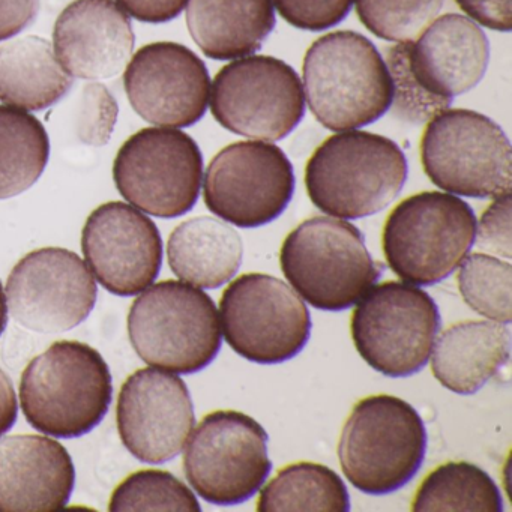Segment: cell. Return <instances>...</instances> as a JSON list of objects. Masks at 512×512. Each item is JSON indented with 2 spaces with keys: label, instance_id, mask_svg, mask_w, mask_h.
Segmentation results:
<instances>
[{
  "label": "cell",
  "instance_id": "cell-1",
  "mask_svg": "<svg viewBox=\"0 0 512 512\" xmlns=\"http://www.w3.org/2000/svg\"><path fill=\"white\" fill-rule=\"evenodd\" d=\"M302 88L314 118L335 133L379 121L394 97L385 59L353 31L331 32L311 44L302 64Z\"/></svg>",
  "mask_w": 512,
  "mask_h": 512
},
{
  "label": "cell",
  "instance_id": "cell-2",
  "mask_svg": "<svg viewBox=\"0 0 512 512\" xmlns=\"http://www.w3.org/2000/svg\"><path fill=\"white\" fill-rule=\"evenodd\" d=\"M409 175L406 155L394 140L367 131H340L308 160L305 188L320 211L341 220L371 217L388 208Z\"/></svg>",
  "mask_w": 512,
  "mask_h": 512
},
{
  "label": "cell",
  "instance_id": "cell-3",
  "mask_svg": "<svg viewBox=\"0 0 512 512\" xmlns=\"http://www.w3.org/2000/svg\"><path fill=\"white\" fill-rule=\"evenodd\" d=\"M112 373L103 356L80 341H58L32 359L20 380L29 424L47 436L91 433L112 404Z\"/></svg>",
  "mask_w": 512,
  "mask_h": 512
},
{
  "label": "cell",
  "instance_id": "cell-4",
  "mask_svg": "<svg viewBox=\"0 0 512 512\" xmlns=\"http://www.w3.org/2000/svg\"><path fill=\"white\" fill-rule=\"evenodd\" d=\"M427 451L421 415L394 395H371L355 404L338 442L344 476L362 493H394L412 481Z\"/></svg>",
  "mask_w": 512,
  "mask_h": 512
},
{
  "label": "cell",
  "instance_id": "cell-5",
  "mask_svg": "<svg viewBox=\"0 0 512 512\" xmlns=\"http://www.w3.org/2000/svg\"><path fill=\"white\" fill-rule=\"evenodd\" d=\"M280 265L295 292L323 311L358 304L385 269L358 227L332 217L310 218L293 229L281 245Z\"/></svg>",
  "mask_w": 512,
  "mask_h": 512
},
{
  "label": "cell",
  "instance_id": "cell-6",
  "mask_svg": "<svg viewBox=\"0 0 512 512\" xmlns=\"http://www.w3.org/2000/svg\"><path fill=\"white\" fill-rule=\"evenodd\" d=\"M128 335L146 364L176 374L199 373L221 349L214 301L182 281H161L143 290L131 305Z\"/></svg>",
  "mask_w": 512,
  "mask_h": 512
},
{
  "label": "cell",
  "instance_id": "cell-7",
  "mask_svg": "<svg viewBox=\"0 0 512 512\" xmlns=\"http://www.w3.org/2000/svg\"><path fill=\"white\" fill-rule=\"evenodd\" d=\"M476 223L469 203L454 194H413L395 206L383 227L386 263L406 283H440L472 250Z\"/></svg>",
  "mask_w": 512,
  "mask_h": 512
},
{
  "label": "cell",
  "instance_id": "cell-8",
  "mask_svg": "<svg viewBox=\"0 0 512 512\" xmlns=\"http://www.w3.org/2000/svg\"><path fill=\"white\" fill-rule=\"evenodd\" d=\"M425 175L440 190L472 199L511 193V142L499 124L466 109H446L427 122L421 139Z\"/></svg>",
  "mask_w": 512,
  "mask_h": 512
},
{
  "label": "cell",
  "instance_id": "cell-9",
  "mask_svg": "<svg viewBox=\"0 0 512 512\" xmlns=\"http://www.w3.org/2000/svg\"><path fill=\"white\" fill-rule=\"evenodd\" d=\"M440 329L436 302L415 284L386 281L358 301L350 320L353 344L365 362L388 377L425 367Z\"/></svg>",
  "mask_w": 512,
  "mask_h": 512
},
{
  "label": "cell",
  "instance_id": "cell-10",
  "mask_svg": "<svg viewBox=\"0 0 512 512\" xmlns=\"http://www.w3.org/2000/svg\"><path fill=\"white\" fill-rule=\"evenodd\" d=\"M212 116L230 133L280 142L305 115V95L295 68L272 56H245L224 65L211 85Z\"/></svg>",
  "mask_w": 512,
  "mask_h": 512
},
{
  "label": "cell",
  "instance_id": "cell-11",
  "mask_svg": "<svg viewBox=\"0 0 512 512\" xmlns=\"http://www.w3.org/2000/svg\"><path fill=\"white\" fill-rule=\"evenodd\" d=\"M113 181L134 208L167 220L182 217L199 200L202 151L178 128H143L119 149Z\"/></svg>",
  "mask_w": 512,
  "mask_h": 512
},
{
  "label": "cell",
  "instance_id": "cell-12",
  "mask_svg": "<svg viewBox=\"0 0 512 512\" xmlns=\"http://www.w3.org/2000/svg\"><path fill=\"white\" fill-rule=\"evenodd\" d=\"M271 470L268 433L256 419L236 410L206 415L185 449V476L212 505H239L251 499Z\"/></svg>",
  "mask_w": 512,
  "mask_h": 512
},
{
  "label": "cell",
  "instance_id": "cell-13",
  "mask_svg": "<svg viewBox=\"0 0 512 512\" xmlns=\"http://www.w3.org/2000/svg\"><path fill=\"white\" fill-rule=\"evenodd\" d=\"M220 314L224 340L256 364L290 361L310 340L307 305L292 287L272 275L236 278L221 296Z\"/></svg>",
  "mask_w": 512,
  "mask_h": 512
},
{
  "label": "cell",
  "instance_id": "cell-14",
  "mask_svg": "<svg viewBox=\"0 0 512 512\" xmlns=\"http://www.w3.org/2000/svg\"><path fill=\"white\" fill-rule=\"evenodd\" d=\"M295 172L283 149L260 140L221 149L205 173L206 208L239 229L277 220L295 193Z\"/></svg>",
  "mask_w": 512,
  "mask_h": 512
},
{
  "label": "cell",
  "instance_id": "cell-15",
  "mask_svg": "<svg viewBox=\"0 0 512 512\" xmlns=\"http://www.w3.org/2000/svg\"><path fill=\"white\" fill-rule=\"evenodd\" d=\"M97 295V283L86 263L65 248L26 254L7 281L11 316L23 328L41 334H61L85 322Z\"/></svg>",
  "mask_w": 512,
  "mask_h": 512
},
{
  "label": "cell",
  "instance_id": "cell-16",
  "mask_svg": "<svg viewBox=\"0 0 512 512\" xmlns=\"http://www.w3.org/2000/svg\"><path fill=\"white\" fill-rule=\"evenodd\" d=\"M124 85L134 112L157 127L197 124L211 95L205 62L188 47L169 41L142 47L125 67Z\"/></svg>",
  "mask_w": 512,
  "mask_h": 512
},
{
  "label": "cell",
  "instance_id": "cell-17",
  "mask_svg": "<svg viewBox=\"0 0 512 512\" xmlns=\"http://www.w3.org/2000/svg\"><path fill=\"white\" fill-rule=\"evenodd\" d=\"M116 422L122 443L137 460L163 464L181 454L196 415L181 377L142 368L122 385Z\"/></svg>",
  "mask_w": 512,
  "mask_h": 512
},
{
  "label": "cell",
  "instance_id": "cell-18",
  "mask_svg": "<svg viewBox=\"0 0 512 512\" xmlns=\"http://www.w3.org/2000/svg\"><path fill=\"white\" fill-rule=\"evenodd\" d=\"M82 251L98 283L113 295L148 289L163 265V241L151 218L122 202L98 206L82 233Z\"/></svg>",
  "mask_w": 512,
  "mask_h": 512
},
{
  "label": "cell",
  "instance_id": "cell-19",
  "mask_svg": "<svg viewBox=\"0 0 512 512\" xmlns=\"http://www.w3.org/2000/svg\"><path fill=\"white\" fill-rule=\"evenodd\" d=\"M59 64L77 79H112L133 58V26L113 0H74L59 14L53 31Z\"/></svg>",
  "mask_w": 512,
  "mask_h": 512
},
{
  "label": "cell",
  "instance_id": "cell-20",
  "mask_svg": "<svg viewBox=\"0 0 512 512\" xmlns=\"http://www.w3.org/2000/svg\"><path fill=\"white\" fill-rule=\"evenodd\" d=\"M76 484L70 452L52 437L0 439V512H53L67 505Z\"/></svg>",
  "mask_w": 512,
  "mask_h": 512
},
{
  "label": "cell",
  "instance_id": "cell-21",
  "mask_svg": "<svg viewBox=\"0 0 512 512\" xmlns=\"http://www.w3.org/2000/svg\"><path fill=\"white\" fill-rule=\"evenodd\" d=\"M490 62L485 32L469 17H437L410 43L409 65L416 82L434 97L451 100L475 89Z\"/></svg>",
  "mask_w": 512,
  "mask_h": 512
},
{
  "label": "cell",
  "instance_id": "cell-22",
  "mask_svg": "<svg viewBox=\"0 0 512 512\" xmlns=\"http://www.w3.org/2000/svg\"><path fill=\"white\" fill-rule=\"evenodd\" d=\"M509 353L508 326L488 320H466L440 335L433 346L431 371L449 391L475 394L508 364Z\"/></svg>",
  "mask_w": 512,
  "mask_h": 512
},
{
  "label": "cell",
  "instance_id": "cell-23",
  "mask_svg": "<svg viewBox=\"0 0 512 512\" xmlns=\"http://www.w3.org/2000/svg\"><path fill=\"white\" fill-rule=\"evenodd\" d=\"M187 28L203 55L235 61L260 50L275 28L272 0H190Z\"/></svg>",
  "mask_w": 512,
  "mask_h": 512
},
{
  "label": "cell",
  "instance_id": "cell-24",
  "mask_svg": "<svg viewBox=\"0 0 512 512\" xmlns=\"http://www.w3.org/2000/svg\"><path fill=\"white\" fill-rule=\"evenodd\" d=\"M241 235L226 221L196 217L179 224L169 238L167 259L179 280L218 289L229 283L242 265Z\"/></svg>",
  "mask_w": 512,
  "mask_h": 512
},
{
  "label": "cell",
  "instance_id": "cell-25",
  "mask_svg": "<svg viewBox=\"0 0 512 512\" xmlns=\"http://www.w3.org/2000/svg\"><path fill=\"white\" fill-rule=\"evenodd\" d=\"M73 85L46 38L8 41L0 47V101L26 112L55 106Z\"/></svg>",
  "mask_w": 512,
  "mask_h": 512
},
{
  "label": "cell",
  "instance_id": "cell-26",
  "mask_svg": "<svg viewBox=\"0 0 512 512\" xmlns=\"http://www.w3.org/2000/svg\"><path fill=\"white\" fill-rule=\"evenodd\" d=\"M49 158L50 139L43 122L26 110L0 106V200L29 190Z\"/></svg>",
  "mask_w": 512,
  "mask_h": 512
},
{
  "label": "cell",
  "instance_id": "cell-27",
  "mask_svg": "<svg viewBox=\"0 0 512 512\" xmlns=\"http://www.w3.org/2000/svg\"><path fill=\"white\" fill-rule=\"evenodd\" d=\"M349 493L343 479L319 463L299 461L281 469L260 491V512H347Z\"/></svg>",
  "mask_w": 512,
  "mask_h": 512
},
{
  "label": "cell",
  "instance_id": "cell-28",
  "mask_svg": "<svg viewBox=\"0 0 512 512\" xmlns=\"http://www.w3.org/2000/svg\"><path fill=\"white\" fill-rule=\"evenodd\" d=\"M416 512H500L499 487L481 467L467 461H449L436 467L413 497Z\"/></svg>",
  "mask_w": 512,
  "mask_h": 512
},
{
  "label": "cell",
  "instance_id": "cell-29",
  "mask_svg": "<svg viewBox=\"0 0 512 512\" xmlns=\"http://www.w3.org/2000/svg\"><path fill=\"white\" fill-rule=\"evenodd\" d=\"M458 289L476 313L509 325L512 320V266L493 254H467L458 266Z\"/></svg>",
  "mask_w": 512,
  "mask_h": 512
},
{
  "label": "cell",
  "instance_id": "cell-30",
  "mask_svg": "<svg viewBox=\"0 0 512 512\" xmlns=\"http://www.w3.org/2000/svg\"><path fill=\"white\" fill-rule=\"evenodd\" d=\"M109 509L122 511L200 512L193 491L166 470H139L125 478L113 491Z\"/></svg>",
  "mask_w": 512,
  "mask_h": 512
},
{
  "label": "cell",
  "instance_id": "cell-31",
  "mask_svg": "<svg viewBox=\"0 0 512 512\" xmlns=\"http://www.w3.org/2000/svg\"><path fill=\"white\" fill-rule=\"evenodd\" d=\"M362 25L380 40L410 43L437 19L445 0H353Z\"/></svg>",
  "mask_w": 512,
  "mask_h": 512
},
{
  "label": "cell",
  "instance_id": "cell-32",
  "mask_svg": "<svg viewBox=\"0 0 512 512\" xmlns=\"http://www.w3.org/2000/svg\"><path fill=\"white\" fill-rule=\"evenodd\" d=\"M410 43H398L386 50V67L394 86L391 107L401 122L422 125L427 124L437 113L449 109L452 101L428 94L416 82L409 65Z\"/></svg>",
  "mask_w": 512,
  "mask_h": 512
},
{
  "label": "cell",
  "instance_id": "cell-33",
  "mask_svg": "<svg viewBox=\"0 0 512 512\" xmlns=\"http://www.w3.org/2000/svg\"><path fill=\"white\" fill-rule=\"evenodd\" d=\"M118 103L106 86L98 82L83 86L74 106V133L88 146H104L118 121Z\"/></svg>",
  "mask_w": 512,
  "mask_h": 512
},
{
  "label": "cell",
  "instance_id": "cell-34",
  "mask_svg": "<svg viewBox=\"0 0 512 512\" xmlns=\"http://www.w3.org/2000/svg\"><path fill=\"white\" fill-rule=\"evenodd\" d=\"M278 14L293 28L322 32L340 25L352 10L353 0H272Z\"/></svg>",
  "mask_w": 512,
  "mask_h": 512
},
{
  "label": "cell",
  "instance_id": "cell-35",
  "mask_svg": "<svg viewBox=\"0 0 512 512\" xmlns=\"http://www.w3.org/2000/svg\"><path fill=\"white\" fill-rule=\"evenodd\" d=\"M476 244L481 250L511 259V193L496 197L476 223Z\"/></svg>",
  "mask_w": 512,
  "mask_h": 512
},
{
  "label": "cell",
  "instance_id": "cell-36",
  "mask_svg": "<svg viewBox=\"0 0 512 512\" xmlns=\"http://www.w3.org/2000/svg\"><path fill=\"white\" fill-rule=\"evenodd\" d=\"M461 11L476 25L497 32H511L512 0H455Z\"/></svg>",
  "mask_w": 512,
  "mask_h": 512
},
{
  "label": "cell",
  "instance_id": "cell-37",
  "mask_svg": "<svg viewBox=\"0 0 512 512\" xmlns=\"http://www.w3.org/2000/svg\"><path fill=\"white\" fill-rule=\"evenodd\" d=\"M188 0H116V5L133 19L143 23H167L187 7Z\"/></svg>",
  "mask_w": 512,
  "mask_h": 512
},
{
  "label": "cell",
  "instance_id": "cell-38",
  "mask_svg": "<svg viewBox=\"0 0 512 512\" xmlns=\"http://www.w3.org/2000/svg\"><path fill=\"white\" fill-rule=\"evenodd\" d=\"M38 0H0V41L10 40L34 22Z\"/></svg>",
  "mask_w": 512,
  "mask_h": 512
},
{
  "label": "cell",
  "instance_id": "cell-39",
  "mask_svg": "<svg viewBox=\"0 0 512 512\" xmlns=\"http://www.w3.org/2000/svg\"><path fill=\"white\" fill-rule=\"evenodd\" d=\"M17 395L8 374L0 368V437L17 421Z\"/></svg>",
  "mask_w": 512,
  "mask_h": 512
},
{
  "label": "cell",
  "instance_id": "cell-40",
  "mask_svg": "<svg viewBox=\"0 0 512 512\" xmlns=\"http://www.w3.org/2000/svg\"><path fill=\"white\" fill-rule=\"evenodd\" d=\"M8 323L7 298H5L4 287L0 283V335L4 334Z\"/></svg>",
  "mask_w": 512,
  "mask_h": 512
}]
</instances>
